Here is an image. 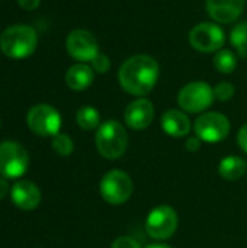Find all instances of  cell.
<instances>
[{
  "instance_id": "6da1fadb",
  "label": "cell",
  "mask_w": 247,
  "mask_h": 248,
  "mask_svg": "<svg viewBox=\"0 0 247 248\" xmlns=\"http://www.w3.org/2000/svg\"><path fill=\"white\" fill-rule=\"evenodd\" d=\"M159 74V64L153 57L147 54H137L130 57L121 65L118 80L128 94L143 97L154 89Z\"/></svg>"
},
{
  "instance_id": "7a4b0ae2",
  "label": "cell",
  "mask_w": 247,
  "mask_h": 248,
  "mask_svg": "<svg viewBox=\"0 0 247 248\" xmlns=\"http://www.w3.org/2000/svg\"><path fill=\"white\" fill-rule=\"evenodd\" d=\"M38 45V35L28 25H13L0 35L1 52L12 60H23L31 57Z\"/></svg>"
},
{
  "instance_id": "3957f363",
  "label": "cell",
  "mask_w": 247,
  "mask_h": 248,
  "mask_svg": "<svg viewBox=\"0 0 247 248\" xmlns=\"http://www.w3.org/2000/svg\"><path fill=\"white\" fill-rule=\"evenodd\" d=\"M95 144H96L98 153L103 158L118 160L127 151L128 132L121 122L115 119H109L98 128Z\"/></svg>"
},
{
  "instance_id": "277c9868",
  "label": "cell",
  "mask_w": 247,
  "mask_h": 248,
  "mask_svg": "<svg viewBox=\"0 0 247 248\" xmlns=\"http://www.w3.org/2000/svg\"><path fill=\"white\" fill-rule=\"evenodd\" d=\"M100 195L109 205H124L132 195L134 185L131 177L122 170H111L103 174L99 185Z\"/></svg>"
},
{
  "instance_id": "5b68a950",
  "label": "cell",
  "mask_w": 247,
  "mask_h": 248,
  "mask_svg": "<svg viewBox=\"0 0 247 248\" xmlns=\"http://www.w3.org/2000/svg\"><path fill=\"white\" fill-rule=\"evenodd\" d=\"M214 89L205 81H191L178 94V103L183 112L201 113L214 103Z\"/></svg>"
},
{
  "instance_id": "8992f818",
  "label": "cell",
  "mask_w": 247,
  "mask_h": 248,
  "mask_svg": "<svg viewBox=\"0 0 247 248\" xmlns=\"http://www.w3.org/2000/svg\"><path fill=\"white\" fill-rule=\"evenodd\" d=\"M179 218L176 211L169 205H160L150 211L144 228L153 240H167L178 230Z\"/></svg>"
},
{
  "instance_id": "52a82bcc",
  "label": "cell",
  "mask_w": 247,
  "mask_h": 248,
  "mask_svg": "<svg viewBox=\"0 0 247 248\" xmlns=\"http://www.w3.org/2000/svg\"><path fill=\"white\" fill-rule=\"evenodd\" d=\"M28 167V151L19 142H0V176L6 179H17L26 173Z\"/></svg>"
},
{
  "instance_id": "ba28073f",
  "label": "cell",
  "mask_w": 247,
  "mask_h": 248,
  "mask_svg": "<svg viewBox=\"0 0 247 248\" xmlns=\"http://www.w3.org/2000/svg\"><path fill=\"white\" fill-rule=\"evenodd\" d=\"M26 124L28 128L39 137H55L60 134L61 116L55 108L39 103L29 109L26 115Z\"/></svg>"
},
{
  "instance_id": "9c48e42d",
  "label": "cell",
  "mask_w": 247,
  "mask_h": 248,
  "mask_svg": "<svg viewBox=\"0 0 247 248\" xmlns=\"http://www.w3.org/2000/svg\"><path fill=\"white\" fill-rule=\"evenodd\" d=\"M231 125L226 115L220 112H205L199 115L194 124L197 137L204 142H220L230 134Z\"/></svg>"
},
{
  "instance_id": "30bf717a",
  "label": "cell",
  "mask_w": 247,
  "mask_h": 248,
  "mask_svg": "<svg viewBox=\"0 0 247 248\" xmlns=\"http://www.w3.org/2000/svg\"><path fill=\"white\" fill-rule=\"evenodd\" d=\"M226 36L217 23L204 22L194 26L189 32V44L199 52H215L224 45Z\"/></svg>"
},
{
  "instance_id": "8fae6325",
  "label": "cell",
  "mask_w": 247,
  "mask_h": 248,
  "mask_svg": "<svg viewBox=\"0 0 247 248\" xmlns=\"http://www.w3.org/2000/svg\"><path fill=\"white\" fill-rule=\"evenodd\" d=\"M66 48L71 58L80 62H92L99 55L98 39L86 29L71 31L66 39Z\"/></svg>"
},
{
  "instance_id": "7c38bea8",
  "label": "cell",
  "mask_w": 247,
  "mask_h": 248,
  "mask_svg": "<svg viewBox=\"0 0 247 248\" xmlns=\"http://www.w3.org/2000/svg\"><path fill=\"white\" fill-rule=\"evenodd\" d=\"M124 119L127 126L134 131H143L148 128L154 119V106L146 97H138L132 100L124 112Z\"/></svg>"
},
{
  "instance_id": "4fadbf2b",
  "label": "cell",
  "mask_w": 247,
  "mask_h": 248,
  "mask_svg": "<svg viewBox=\"0 0 247 248\" xmlns=\"http://www.w3.org/2000/svg\"><path fill=\"white\" fill-rule=\"evenodd\" d=\"M246 0H207V12L218 23L236 22L245 9Z\"/></svg>"
},
{
  "instance_id": "5bb4252c",
  "label": "cell",
  "mask_w": 247,
  "mask_h": 248,
  "mask_svg": "<svg viewBox=\"0 0 247 248\" xmlns=\"http://www.w3.org/2000/svg\"><path fill=\"white\" fill-rule=\"evenodd\" d=\"M10 198L16 208L22 211H32L41 203L42 195L35 183L29 180H19L13 185Z\"/></svg>"
},
{
  "instance_id": "9a60e30c",
  "label": "cell",
  "mask_w": 247,
  "mask_h": 248,
  "mask_svg": "<svg viewBox=\"0 0 247 248\" xmlns=\"http://www.w3.org/2000/svg\"><path fill=\"white\" fill-rule=\"evenodd\" d=\"M162 129L173 138L186 137L191 131V119L188 115L178 109H169L163 113L160 121Z\"/></svg>"
},
{
  "instance_id": "2e32d148",
  "label": "cell",
  "mask_w": 247,
  "mask_h": 248,
  "mask_svg": "<svg viewBox=\"0 0 247 248\" xmlns=\"http://www.w3.org/2000/svg\"><path fill=\"white\" fill-rule=\"evenodd\" d=\"M95 78V71L87 64H74L66 73V84L74 92L86 90Z\"/></svg>"
},
{
  "instance_id": "e0dca14e",
  "label": "cell",
  "mask_w": 247,
  "mask_h": 248,
  "mask_svg": "<svg viewBox=\"0 0 247 248\" xmlns=\"http://www.w3.org/2000/svg\"><path fill=\"white\" fill-rule=\"evenodd\" d=\"M246 160L239 155H227L218 163V174L227 182H236L245 176Z\"/></svg>"
},
{
  "instance_id": "ac0fdd59",
  "label": "cell",
  "mask_w": 247,
  "mask_h": 248,
  "mask_svg": "<svg viewBox=\"0 0 247 248\" xmlns=\"http://www.w3.org/2000/svg\"><path fill=\"white\" fill-rule=\"evenodd\" d=\"M76 122L83 131H93L100 126V115L93 106H83L76 113Z\"/></svg>"
},
{
  "instance_id": "d6986e66",
  "label": "cell",
  "mask_w": 247,
  "mask_h": 248,
  "mask_svg": "<svg viewBox=\"0 0 247 248\" xmlns=\"http://www.w3.org/2000/svg\"><path fill=\"white\" fill-rule=\"evenodd\" d=\"M213 64L215 70L221 74H230L237 67V57L230 49H220L213 58Z\"/></svg>"
},
{
  "instance_id": "ffe728a7",
  "label": "cell",
  "mask_w": 247,
  "mask_h": 248,
  "mask_svg": "<svg viewBox=\"0 0 247 248\" xmlns=\"http://www.w3.org/2000/svg\"><path fill=\"white\" fill-rule=\"evenodd\" d=\"M230 42L240 58L247 57V20L239 22L230 33Z\"/></svg>"
},
{
  "instance_id": "44dd1931",
  "label": "cell",
  "mask_w": 247,
  "mask_h": 248,
  "mask_svg": "<svg viewBox=\"0 0 247 248\" xmlns=\"http://www.w3.org/2000/svg\"><path fill=\"white\" fill-rule=\"evenodd\" d=\"M51 145H52V150L60 157H68V155H71V153L74 150L73 140L67 134H57L55 137H52Z\"/></svg>"
},
{
  "instance_id": "7402d4cb",
  "label": "cell",
  "mask_w": 247,
  "mask_h": 248,
  "mask_svg": "<svg viewBox=\"0 0 247 248\" xmlns=\"http://www.w3.org/2000/svg\"><path fill=\"white\" fill-rule=\"evenodd\" d=\"M234 92H236L234 86L229 81H221L214 87V96L221 102H229L234 96Z\"/></svg>"
},
{
  "instance_id": "603a6c76",
  "label": "cell",
  "mask_w": 247,
  "mask_h": 248,
  "mask_svg": "<svg viewBox=\"0 0 247 248\" xmlns=\"http://www.w3.org/2000/svg\"><path fill=\"white\" fill-rule=\"evenodd\" d=\"M90 67L93 68L95 73H99V74H103V73H108L109 68H111V60L108 55L105 54H100L90 62Z\"/></svg>"
},
{
  "instance_id": "cb8c5ba5",
  "label": "cell",
  "mask_w": 247,
  "mask_h": 248,
  "mask_svg": "<svg viewBox=\"0 0 247 248\" xmlns=\"http://www.w3.org/2000/svg\"><path fill=\"white\" fill-rule=\"evenodd\" d=\"M111 248H141L138 241L134 240L132 237H128V235H122V237H118L114 240Z\"/></svg>"
},
{
  "instance_id": "d4e9b609",
  "label": "cell",
  "mask_w": 247,
  "mask_h": 248,
  "mask_svg": "<svg viewBox=\"0 0 247 248\" xmlns=\"http://www.w3.org/2000/svg\"><path fill=\"white\" fill-rule=\"evenodd\" d=\"M237 144H239L240 150L247 154V124L243 125L237 132Z\"/></svg>"
},
{
  "instance_id": "484cf974",
  "label": "cell",
  "mask_w": 247,
  "mask_h": 248,
  "mask_svg": "<svg viewBox=\"0 0 247 248\" xmlns=\"http://www.w3.org/2000/svg\"><path fill=\"white\" fill-rule=\"evenodd\" d=\"M201 140L198 137H189L185 142V148L191 153H197L201 148Z\"/></svg>"
},
{
  "instance_id": "4316f807",
  "label": "cell",
  "mask_w": 247,
  "mask_h": 248,
  "mask_svg": "<svg viewBox=\"0 0 247 248\" xmlns=\"http://www.w3.org/2000/svg\"><path fill=\"white\" fill-rule=\"evenodd\" d=\"M17 4L23 9V10H35L39 4H41V0H17Z\"/></svg>"
},
{
  "instance_id": "83f0119b",
  "label": "cell",
  "mask_w": 247,
  "mask_h": 248,
  "mask_svg": "<svg viewBox=\"0 0 247 248\" xmlns=\"http://www.w3.org/2000/svg\"><path fill=\"white\" fill-rule=\"evenodd\" d=\"M9 193V183H7V179L0 176V201H3Z\"/></svg>"
},
{
  "instance_id": "f1b7e54d",
  "label": "cell",
  "mask_w": 247,
  "mask_h": 248,
  "mask_svg": "<svg viewBox=\"0 0 247 248\" xmlns=\"http://www.w3.org/2000/svg\"><path fill=\"white\" fill-rule=\"evenodd\" d=\"M146 248H170L167 246H163V244H153V246H147Z\"/></svg>"
}]
</instances>
